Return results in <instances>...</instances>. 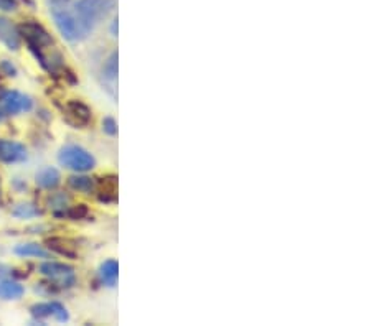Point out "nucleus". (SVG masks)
Listing matches in <instances>:
<instances>
[{
	"label": "nucleus",
	"mask_w": 371,
	"mask_h": 326,
	"mask_svg": "<svg viewBox=\"0 0 371 326\" xmlns=\"http://www.w3.org/2000/svg\"><path fill=\"white\" fill-rule=\"evenodd\" d=\"M50 12L56 28L68 42H83L91 35L93 30L84 24L73 6V0L50 3Z\"/></svg>",
	"instance_id": "1"
},
{
	"label": "nucleus",
	"mask_w": 371,
	"mask_h": 326,
	"mask_svg": "<svg viewBox=\"0 0 371 326\" xmlns=\"http://www.w3.org/2000/svg\"><path fill=\"white\" fill-rule=\"evenodd\" d=\"M19 32H20V37L25 38V42L30 47V50L35 53L37 60L43 66L45 65V53H47L53 47L52 35L48 33L42 25L37 24V22H33V20L22 24Z\"/></svg>",
	"instance_id": "2"
},
{
	"label": "nucleus",
	"mask_w": 371,
	"mask_h": 326,
	"mask_svg": "<svg viewBox=\"0 0 371 326\" xmlns=\"http://www.w3.org/2000/svg\"><path fill=\"white\" fill-rule=\"evenodd\" d=\"M73 6L84 24L95 30V26L114 10L116 0H76Z\"/></svg>",
	"instance_id": "3"
},
{
	"label": "nucleus",
	"mask_w": 371,
	"mask_h": 326,
	"mask_svg": "<svg viewBox=\"0 0 371 326\" xmlns=\"http://www.w3.org/2000/svg\"><path fill=\"white\" fill-rule=\"evenodd\" d=\"M58 162L65 168L84 173L96 167V158L86 149L79 145H66L58 154Z\"/></svg>",
	"instance_id": "4"
},
{
	"label": "nucleus",
	"mask_w": 371,
	"mask_h": 326,
	"mask_svg": "<svg viewBox=\"0 0 371 326\" xmlns=\"http://www.w3.org/2000/svg\"><path fill=\"white\" fill-rule=\"evenodd\" d=\"M40 274L47 277L50 282H53L61 288H70L73 287L76 282V274L74 269L68 263L61 262H43L40 266Z\"/></svg>",
	"instance_id": "5"
},
{
	"label": "nucleus",
	"mask_w": 371,
	"mask_h": 326,
	"mask_svg": "<svg viewBox=\"0 0 371 326\" xmlns=\"http://www.w3.org/2000/svg\"><path fill=\"white\" fill-rule=\"evenodd\" d=\"M33 101L29 96L17 91H6L0 97V120L12 117L19 113H29L32 111Z\"/></svg>",
	"instance_id": "6"
},
{
	"label": "nucleus",
	"mask_w": 371,
	"mask_h": 326,
	"mask_svg": "<svg viewBox=\"0 0 371 326\" xmlns=\"http://www.w3.org/2000/svg\"><path fill=\"white\" fill-rule=\"evenodd\" d=\"M33 318L37 320H55L58 323H66L70 320L68 310L58 302H47V303H38L30 308Z\"/></svg>",
	"instance_id": "7"
},
{
	"label": "nucleus",
	"mask_w": 371,
	"mask_h": 326,
	"mask_svg": "<svg viewBox=\"0 0 371 326\" xmlns=\"http://www.w3.org/2000/svg\"><path fill=\"white\" fill-rule=\"evenodd\" d=\"M26 149L19 142L0 138V162L2 163H20L25 162Z\"/></svg>",
	"instance_id": "8"
},
{
	"label": "nucleus",
	"mask_w": 371,
	"mask_h": 326,
	"mask_svg": "<svg viewBox=\"0 0 371 326\" xmlns=\"http://www.w3.org/2000/svg\"><path fill=\"white\" fill-rule=\"evenodd\" d=\"M66 119L76 127H86L91 122V111L81 101H70L65 106Z\"/></svg>",
	"instance_id": "9"
},
{
	"label": "nucleus",
	"mask_w": 371,
	"mask_h": 326,
	"mask_svg": "<svg viewBox=\"0 0 371 326\" xmlns=\"http://www.w3.org/2000/svg\"><path fill=\"white\" fill-rule=\"evenodd\" d=\"M0 42H2L8 50L17 51L22 44V37L19 28L12 24L6 17H0Z\"/></svg>",
	"instance_id": "10"
},
{
	"label": "nucleus",
	"mask_w": 371,
	"mask_h": 326,
	"mask_svg": "<svg viewBox=\"0 0 371 326\" xmlns=\"http://www.w3.org/2000/svg\"><path fill=\"white\" fill-rule=\"evenodd\" d=\"M35 180H37V185L40 186V188L53 190V188H56L58 185H60L61 177H60V172H58L56 168L47 167V168L40 170V172L37 173V177H35Z\"/></svg>",
	"instance_id": "11"
},
{
	"label": "nucleus",
	"mask_w": 371,
	"mask_h": 326,
	"mask_svg": "<svg viewBox=\"0 0 371 326\" xmlns=\"http://www.w3.org/2000/svg\"><path fill=\"white\" fill-rule=\"evenodd\" d=\"M119 277V263L114 259L102 262L100 267V279L106 287H116Z\"/></svg>",
	"instance_id": "12"
},
{
	"label": "nucleus",
	"mask_w": 371,
	"mask_h": 326,
	"mask_svg": "<svg viewBox=\"0 0 371 326\" xmlns=\"http://www.w3.org/2000/svg\"><path fill=\"white\" fill-rule=\"evenodd\" d=\"M97 193H100V199L104 203H113L118 199V180H116V177L102 178L100 186H97Z\"/></svg>",
	"instance_id": "13"
},
{
	"label": "nucleus",
	"mask_w": 371,
	"mask_h": 326,
	"mask_svg": "<svg viewBox=\"0 0 371 326\" xmlns=\"http://www.w3.org/2000/svg\"><path fill=\"white\" fill-rule=\"evenodd\" d=\"M25 293V288L19 282L0 279V298L2 300H19Z\"/></svg>",
	"instance_id": "14"
},
{
	"label": "nucleus",
	"mask_w": 371,
	"mask_h": 326,
	"mask_svg": "<svg viewBox=\"0 0 371 326\" xmlns=\"http://www.w3.org/2000/svg\"><path fill=\"white\" fill-rule=\"evenodd\" d=\"M13 252L20 257H40V259L50 257L48 251H45L42 245H38V244H20V245H17Z\"/></svg>",
	"instance_id": "15"
},
{
	"label": "nucleus",
	"mask_w": 371,
	"mask_h": 326,
	"mask_svg": "<svg viewBox=\"0 0 371 326\" xmlns=\"http://www.w3.org/2000/svg\"><path fill=\"white\" fill-rule=\"evenodd\" d=\"M68 183L71 188L76 191H81V193H93V191H95V181H93V178H89L86 175L71 177Z\"/></svg>",
	"instance_id": "16"
},
{
	"label": "nucleus",
	"mask_w": 371,
	"mask_h": 326,
	"mask_svg": "<svg viewBox=\"0 0 371 326\" xmlns=\"http://www.w3.org/2000/svg\"><path fill=\"white\" fill-rule=\"evenodd\" d=\"M47 244H48V247L53 249V251L58 252V254H61V256H66V257H74L76 256L74 245H70V241L53 238V239H48Z\"/></svg>",
	"instance_id": "17"
},
{
	"label": "nucleus",
	"mask_w": 371,
	"mask_h": 326,
	"mask_svg": "<svg viewBox=\"0 0 371 326\" xmlns=\"http://www.w3.org/2000/svg\"><path fill=\"white\" fill-rule=\"evenodd\" d=\"M12 214L15 218H20V220H29V218L38 216L40 209L33 203H19L12 209Z\"/></svg>",
	"instance_id": "18"
},
{
	"label": "nucleus",
	"mask_w": 371,
	"mask_h": 326,
	"mask_svg": "<svg viewBox=\"0 0 371 326\" xmlns=\"http://www.w3.org/2000/svg\"><path fill=\"white\" fill-rule=\"evenodd\" d=\"M118 51H114L113 55L107 58L104 66H102V76L111 83H114L118 79Z\"/></svg>",
	"instance_id": "19"
},
{
	"label": "nucleus",
	"mask_w": 371,
	"mask_h": 326,
	"mask_svg": "<svg viewBox=\"0 0 371 326\" xmlns=\"http://www.w3.org/2000/svg\"><path fill=\"white\" fill-rule=\"evenodd\" d=\"M48 203H50V208L53 209H65L68 208V198H66L65 195H53L50 196V199H48Z\"/></svg>",
	"instance_id": "20"
},
{
	"label": "nucleus",
	"mask_w": 371,
	"mask_h": 326,
	"mask_svg": "<svg viewBox=\"0 0 371 326\" xmlns=\"http://www.w3.org/2000/svg\"><path fill=\"white\" fill-rule=\"evenodd\" d=\"M102 131H104L107 136H116L118 133V122L113 117H106L102 120Z\"/></svg>",
	"instance_id": "21"
},
{
	"label": "nucleus",
	"mask_w": 371,
	"mask_h": 326,
	"mask_svg": "<svg viewBox=\"0 0 371 326\" xmlns=\"http://www.w3.org/2000/svg\"><path fill=\"white\" fill-rule=\"evenodd\" d=\"M70 216H73L74 220H79V218H83V216H86L88 214V209L84 208V204H79V206H74V208H70V211H68Z\"/></svg>",
	"instance_id": "22"
},
{
	"label": "nucleus",
	"mask_w": 371,
	"mask_h": 326,
	"mask_svg": "<svg viewBox=\"0 0 371 326\" xmlns=\"http://www.w3.org/2000/svg\"><path fill=\"white\" fill-rule=\"evenodd\" d=\"M17 0H0V10H6V12H12V10H17Z\"/></svg>",
	"instance_id": "23"
},
{
	"label": "nucleus",
	"mask_w": 371,
	"mask_h": 326,
	"mask_svg": "<svg viewBox=\"0 0 371 326\" xmlns=\"http://www.w3.org/2000/svg\"><path fill=\"white\" fill-rule=\"evenodd\" d=\"M0 68L6 71L7 76H15V68H13V66L8 63V61H3V63L0 65Z\"/></svg>",
	"instance_id": "24"
},
{
	"label": "nucleus",
	"mask_w": 371,
	"mask_h": 326,
	"mask_svg": "<svg viewBox=\"0 0 371 326\" xmlns=\"http://www.w3.org/2000/svg\"><path fill=\"white\" fill-rule=\"evenodd\" d=\"M12 274V269L8 266H6V263L0 262V279H6V277H8Z\"/></svg>",
	"instance_id": "25"
},
{
	"label": "nucleus",
	"mask_w": 371,
	"mask_h": 326,
	"mask_svg": "<svg viewBox=\"0 0 371 326\" xmlns=\"http://www.w3.org/2000/svg\"><path fill=\"white\" fill-rule=\"evenodd\" d=\"M111 30H113V35H114V37H118V19H114L113 26H111Z\"/></svg>",
	"instance_id": "26"
},
{
	"label": "nucleus",
	"mask_w": 371,
	"mask_h": 326,
	"mask_svg": "<svg viewBox=\"0 0 371 326\" xmlns=\"http://www.w3.org/2000/svg\"><path fill=\"white\" fill-rule=\"evenodd\" d=\"M3 92H6V91H3V89H2V88H0V97H2V95H3Z\"/></svg>",
	"instance_id": "27"
},
{
	"label": "nucleus",
	"mask_w": 371,
	"mask_h": 326,
	"mask_svg": "<svg viewBox=\"0 0 371 326\" xmlns=\"http://www.w3.org/2000/svg\"><path fill=\"white\" fill-rule=\"evenodd\" d=\"M0 195H2V181H0Z\"/></svg>",
	"instance_id": "28"
}]
</instances>
